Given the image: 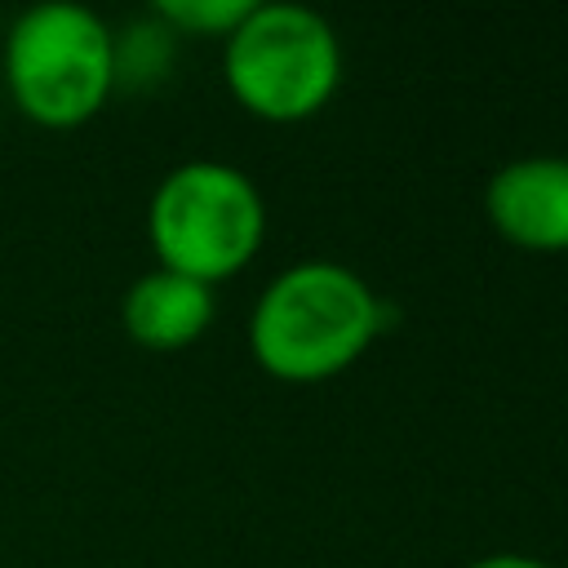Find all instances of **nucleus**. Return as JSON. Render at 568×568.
Returning <instances> with one entry per match:
<instances>
[{"label": "nucleus", "mask_w": 568, "mask_h": 568, "mask_svg": "<svg viewBox=\"0 0 568 568\" xmlns=\"http://www.w3.org/2000/svg\"><path fill=\"white\" fill-rule=\"evenodd\" d=\"M386 328L373 284L328 257L275 271L248 315V355L280 382H324L346 373Z\"/></svg>", "instance_id": "f257e3e1"}, {"label": "nucleus", "mask_w": 568, "mask_h": 568, "mask_svg": "<svg viewBox=\"0 0 568 568\" xmlns=\"http://www.w3.org/2000/svg\"><path fill=\"white\" fill-rule=\"evenodd\" d=\"M222 75L248 115L297 124L333 102L342 84V40L311 4L253 0L222 40Z\"/></svg>", "instance_id": "f03ea898"}, {"label": "nucleus", "mask_w": 568, "mask_h": 568, "mask_svg": "<svg viewBox=\"0 0 568 568\" xmlns=\"http://www.w3.org/2000/svg\"><path fill=\"white\" fill-rule=\"evenodd\" d=\"M146 235L160 266L217 284L253 262L266 235L257 182L226 160H186L169 169L146 204Z\"/></svg>", "instance_id": "7ed1b4c3"}, {"label": "nucleus", "mask_w": 568, "mask_h": 568, "mask_svg": "<svg viewBox=\"0 0 568 568\" xmlns=\"http://www.w3.org/2000/svg\"><path fill=\"white\" fill-rule=\"evenodd\" d=\"M4 84L31 120L80 124L115 84V36L75 0L31 4L4 36Z\"/></svg>", "instance_id": "20e7f679"}, {"label": "nucleus", "mask_w": 568, "mask_h": 568, "mask_svg": "<svg viewBox=\"0 0 568 568\" xmlns=\"http://www.w3.org/2000/svg\"><path fill=\"white\" fill-rule=\"evenodd\" d=\"M484 217L524 253H568V155H519L493 169Z\"/></svg>", "instance_id": "39448f33"}, {"label": "nucleus", "mask_w": 568, "mask_h": 568, "mask_svg": "<svg viewBox=\"0 0 568 568\" xmlns=\"http://www.w3.org/2000/svg\"><path fill=\"white\" fill-rule=\"evenodd\" d=\"M213 288L182 275V271H169V266H155L146 275H138L120 302V320H124V333L146 346V351H182L191 346L209 320H213Z\"/></svg>", "instance_id": "423d86ee"}, {"label": "nucleus", "mask_w": 568, "mask_h": 568, "mask_svg": "<svg viewBox=\"0 0 568 568\" xmlns=\"http://www.w3.org/2000/svg\"><path fill=\"white\" fill-rule=\"evenodd\" d=\"M253 9V0H155V18L169 31H186V36H231L240 27V18Z\"/></svg>", "instance_id": "0eeeda50"}, {"label": "nucleus", "mask_w": 568, "mask_h": 568, "mask_svg": "<svg viewBox=\"0 0 568 568\" xmlns=\"http://www.w3.org/2000/svg\"><path fill=\"white\" fill-rule=\"evenodd\" d=\"M169 53H173V31L155 18V22H142L133 27V36L124 44H115V80L129 71L133 80H151V75H164L169 67Z\"/></svg>", "instance_id": "6e6552de"}, {"label": "nucleus", "mask_w": 568, "mask_h": 568, "mask_svg": "<svg viewBox=\"0 0 568 568\" xmlns=\"http://www.w3.org/2000/svg\"><path fill=\"white\" fill-rule=\"evenodd\" d=\"M466 568H555V564L550 559H537V555H524V550H493V555L470 559Z\"/></svg>", "instance_id": "1a4fd4ad"}]
</instances>
